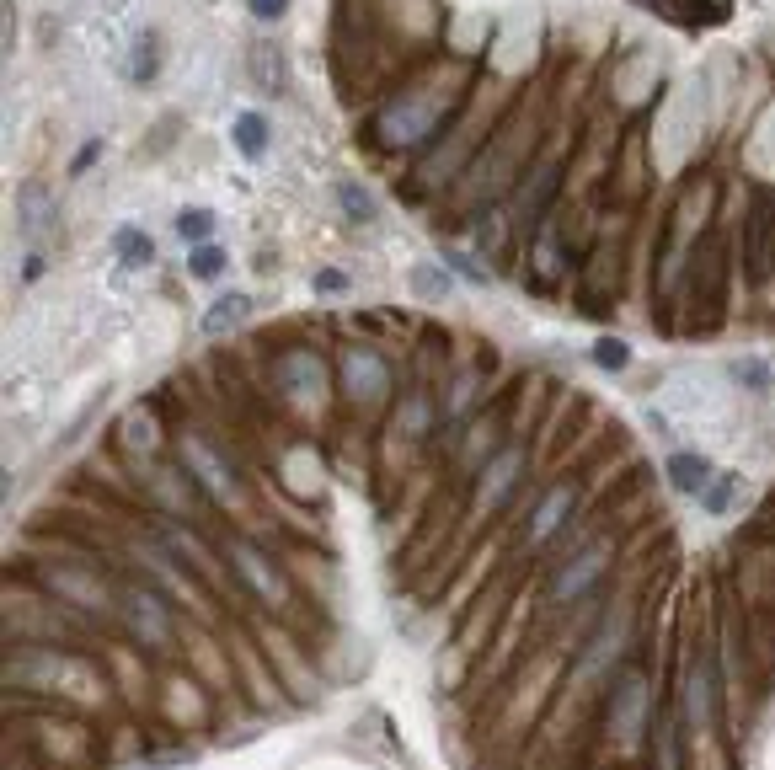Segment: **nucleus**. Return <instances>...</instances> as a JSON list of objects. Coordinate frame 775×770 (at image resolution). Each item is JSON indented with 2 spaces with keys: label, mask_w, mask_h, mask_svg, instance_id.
Masks as SVG:
<instances>
[{
  "label": "nucleus",
  "mask_w": 775,
  "mask_h": 770,
  "mask_svg": "<svg viewBox=\"0 0 775 770\" xmlns=\"http://www.w3.org/2000/svg\"><path fill=\"white\" fill-rule=\"evenodd\" d=\"M209 230H214V214H209V209H182V214H177V236H182V241L204 246Z\"/></svg>",
  "instance_id": "9d476101"
},
{
  "label": "nucleus",
  "mask_w": 775,
  "mask_h": 770,
  "mask_svg": "<svg viewBox=\"0 0 775 770\" xmlns=\"http://www.w3.org/2000/svg\"><path fill=\"white\" fill-rule=\"evenodd\" d=\"M733 380H743V391H765L770 369L759 364V359H733Z\"/></svg>",
  "instance_id": "ddd939ff"
},
{
  "label": "nucleus",
  "mask_w": 775,
  "mask_h": 770,
  "mask_svg": "<svg viewBox=\"0 0 775 770\" xmlns=\"http://www.w3.org/2000/svg\"><path fill=\"white\" fill-rule=\"evenodd\" d=\"M17 209H22V236L27 241H38L43 236V230H49L54 225V198L49 193H43V182H27V188L17 193Z\"/></svg>",
  "instance_id": "f03ea898"
},
{
  "label": "nucleus",
  "mask_w": 775,
  "mask_h": 770,
  "mask_svg": "<svg viewBox=\"0 0 775 770\" xmlns=\"http://www.w3.org/2000/svg\"><path fill=\"white\" fill-rule=\"evenodd\" d=\"M316 289H321V295H348V273L321 268V273H316Z\"/></svg>",
  "instance_id": "f3484780"
},
{
  "label": "nucleus",
  "mask_w": 775,
  "mask_h": 770,
  "mask_svg": "<svg viewBox=\"0 0 775 770\" xmlns=\"http://www.w3.org/2000/svg\"><path fill=\"white\" fill-rule=\"evenodd\" d=\"M599 567H604V551H583V562H578V567H572V573L562 578V594H572V589H583V583H588V578H594V573H599Z\"/></svg>",
  "instance_id": "4468645a"
},
{
  "label": "nucleus",
  "mask_w": 775,
  "mask_h": 770,
  "mask_svg": "<svg viewBox=\"0 0 775 770\" xmlns=\"http://www.w3.org/2000/svg\"><path fill=\"white\" fill-rule=\"evenodd\" d=\"M412 289H417L423 300H444V295H449V273L433 268V263H423V268H412Z\"/></svg>",
  "instance_id": "1a4fd4ad"
},
{
  "label": "nucleus",
  "mask_w": 775,
  "mask_h": 770,
  "mask_svg": "<svg viewBox=\"0 0 775 770\" xmlns=\"http://www.w3.org/2000/svg\"><path fill=\"white\" fill-rule=\"evenodd\" d=\"M733 492H738V476H733V471H722V476H717V487H706V508H711V514H722Z\"/></svg>",
  "instance_id": "2eb2a0df"
},
{
  "label": "nucleus",
  "mask_w": 775,
  "mask_h": 770,
  "mask_svg": "<svg viewBox=\"0 0 775 770\" xmlns=\"http://www.w3.org/2000/svg\"><path fill=\"white\" fill-rule=\"evenodd\" d=\"M246 6H252L257 22H278V17L289 11V0H246Z\"/></svg>",
  "instance_id": "a211bd4d"
},
{
  "label": "nucleus",
  "mask_w": 775,
  "mask_h": 770,
  "mask_svg": "<svg viewBox=\"0 0 775 770\" xmlns=\"http://www.w3.org/2000/svg\"><path fill=\"white\" fill-rule=\"evenodd\" d=\"M444 263H449V268H455V273H460V279H471V284H487V273H482V268H476V263H471V257H460V252H444Z\"/></svg>",
  "instance_id": "dca6fc26"
},
{
  "label": "nucleus",
  "mask_w": 775,
  "mask_h": 770,
  "mask_svg": "<svg viewBox=\"0 0 775 770\" xmlns=\"http://www.w3.org/2000/svg\"><path fill=\"white\" fill-rule=\"evenodd\" d=\"M669 487L685 492V498H706V487H711V460L695 455V450H679V455L669 460Z\"/></svg>",
  "instance_id": "f257e3e1"
},
{
  "label": "nucleus",
  "mask_w": 775,
  "mask_h": 770,
  "mask_svg": "<svg viewBox=\"0 0 775 770\" xmlns=\"http://www.w3.org/2000/svg\"><path fill=\"white\" fill-rule=\"evenodd\" d=\"M246 316H252V295L230 289V295H220V300L204 311V332H209V337H214V332H230V327H236V321H246Z\"/></svg>",
  "instance_id": "7ed1b4c3"
},
{
  "label": "nucleus",
  "mask_w": 775,
  "mask_h": 770,
  "mask_svg": "<svg viewBox=\"0 0 775 770\" xmlns=\"http://www.w3.org/2000/svg\"><path fill=\"white\" fill-rule=\"evenodd\" d=\"M230 140H236V150H241L246 161H262V150L273 145L268 118H262V113H241V118H236V129H230Z\"/></svg>",
  "instance_id": "20e7f679"
},
{
  "label": "nucleus",
  "mask_w": 775,
  "mask_h": 770,
  "mask_svg": "<svg viewBox=\"0 0 775 770\" xmlns=\"http://www.w3.org/2000/svg\"><path fill=\"white\" fill-rule=\"evenodd\" d=\"M252 65H257V75L268 70V91H284V59H278V49H273V43H262Z\"/></svg>",
  "instance_id": "f8f14e48"
},
{
  "label": "nucleus",
  "mask_w": 775,
  "mask_h": 770,
  "mask_svg": "<svg viewBox=\"0 0 775 770\" xmlns=\"http://www.w3.org/2000/svg\"><path fill=\"white\" fill-rule=\"evenodd\" d=\"M588 359H594L599 369H626L631 364V348L620 343V337H599V343L588 348Z\"/></svg>",
  "instance_id": "9b49d317"
},
{
  "label": "nucleus",
  "mask_w": 775,
  "mask_h": 770,
  "mask_svg": "<svg viewBox=\"0 0 775 770\" xmlns=\"http://www.w3.org/2000/svg\"><path fill=\"white\" fill-rule=\"evenodd\" d=\"M337 204L348 209L353 225H369V220L380 214V209H375V193H369L364 182H337Z\"/></svg>",
  "instance_id": "423d86ee"
},
{
  "label": "nucleus",
  "mask_w": 775,
  "mask_h": 770,
  "mask_svg": "<svg viewBox=\"0 0 775 770\" xmlns=\"http://www.w3.org/2000/svg\"><path fill=\"white\" fill-rule=\"evenodd\" d=\"M91 161H97V140H91V145L81 150V156H75V172H86V166H91Z\"/></svg>",
  "instance_id": "6ab92c4d"
},
{
  "label": "nucleus",
  "mask_w": 775,
  "mask_h": 770,
  "mask_svg": "<svg viewBox=\"0 0 775 770\" xmlns=\"http://www.w3.org/2000/svg\"><path fill=\"white\" fill-rule=\"evenodd\" d=\"M225 246H214V241H204V246H193V257H188V273L193 279H220L225 273Z\"/></svg>",
  "instance_id": "0eeeda50"
},
{
  "label": "nucleus",
  "mask_w": 775,
  "mask_h": 770,
  "mask_svg": "<svg viewBox=\"0 0 775 770\" xmlns=\"http://www.w3.org/2000/svg\"><path fill=\"white\" fill-rule=\"evenodd\" d=\"M113 252H118L129 268H145V263H155V241L145 236V230H134V225H123L118 236H113Z\"/></svg>",
  "instance_id": "39448f33"
},
{
  "label": "nucleus",
  "mask_w": 775,
  "mask_h": 770,
  "mask_svg": "<svg viewBox=\"0 0 775 770\" xmlns=\"http://www.w3.org/2000/svg\"><path fill=\"white\" fill-rule=\"evenodd\" d=\"M155 65H161V49H155V38L145 33L139 38V54L123 59V75H129V81H155Z\"/></svg>",
  "instance_id": "6e6552de"
}]
</instances>
